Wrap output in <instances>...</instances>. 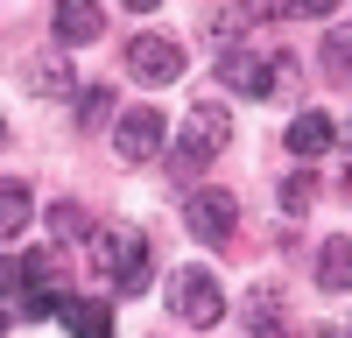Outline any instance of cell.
<instances>
[{"mask_svg": "<svg viewBox=\"0 0 352 338\" xmlns=\"http://www.w3.org/2000/svg\"><path fill=\"white\" fill-rule=\"evenodd\" d=\"M92 254H99V275H106L120 296H141V289H148V275H155V247H148V233L113 225V233L92 240Z\"/></svg>", "mask_w": 352, "mask_h": 338, "instance_id": "1", "label": "cell"}, {"mask_svg": "<svg viewBox=\"0 0 352 338\" xmlns=\"http://www.w3.org/2000/svg\"><path fill=\"white\" fill-rule=\"evenodd\" d=\"M169 310H176L184 324L212 331V324L226 317V282H219L212 268H176V275H169Z\"/></svg>", "mask_w": 352, "mask_h": 338, "instance_id": "2", "label": "cell"}, {"mask_svg": "<svg viewBox=\"0 0 352 338\" xmlns=\"http://www.w3.org/2000/svg\"><path fill=\"white\" fill-rule=\"evenodd\" d=\"M113 148H120L127 162H155V155L169 148V113H155V106H127L120 120H113Z\"/></svg>", "mask_w": 352, "mask_h": 338, "instance_id": "3", "label": "cell"}, {"mask_svg": "<svg viewBox=\"0 0 352 338\" xmlns=\"http://www.w3.org/2000/svg\"><path fill=\"white\" fill-rule=\"evenodd\" d=\"M226 141H232V120H226V106L197 99V113L184 120V148H176V169H197L204 155H219Z\"/></svg>", "mask_w": 352, "mask_h": 338, "instance_id": "4", "label": "cell"}, {"mask_svg": "<svg viewBox=\"0 0 352 338\" xmlns=\"http://www.w3.org/2000/svg\"><path fill=\"white\" fill-rule=\"evenodd\" d=\"M127 71L141 84H176V78H184V43H176V36H134L127 43Z\"/></svg>", "mask_w": 352, "mask_h": 338, "instance_id": "5", "label": "cell"}, {"mask_svg": "<svg viewBox=\"0 0 352 338\" xmlns=\"http://www.w3.org/2000/svg\"><path fill=\"white\" fill-rule=\"evenodd\" d=\"M184 225L197 240H226L232 225H240V205H232V190H190L184 197Z\"/></svg>", "mask_w": 352, "mask_h": 338, "instance_id": "6", "label": "cell"}, {"mask_svg": "<svg viewBox=\"0 0 352 338\" xmlns=\"http://www.w3.org/2000/svg\"><path fill=\"white\" fill-rule=\"evenodd\" d=\"M219 84L240 92V99H268L275 92V71H268V56H254V49H226L219 56Z\"/></svg>", "mask_w": 352, "mask_h": 338, "instance_id": "7", "label": "cell"}, {"mask_svg": "<svg viewBox=\"0 0 352 338\" xmlns=\"http://www.w3.org/2000/svg\"><path fill=\"white\" fill-rule=\"evenodd\" d=\"M50 28H56V43H99V28H106V8L99 0H56V14H50Z\"/></svg>", "mask_w": 352, "mask_h": 338, "instance_id": "8", "label": "cell"}, {"mask_svg": "<svg viewBox=\"0 0 352 338\" xmlns=\"http://www.w3.org/2000/svg\"><path fill=\"white\" fill-rule=\"evenodd\" d=\"M56 317H64L71 338H113V310H106L99 296H64V303H56Z\"/></svg>", "mask_w": 352, "mask_h": 338, "instance_id": "9", "label": "cell"}, {"mask_svg": "<svg viewBox=\"0 0 352 338\" xmlns=\"http://www.w3.org/2000/svg\"><path fill=\"white\" fill-rule=\"evenodd\" d=\"M282 141H289V155H303V162H310V155H324L331 141H338V120H331V113H296Z\"/></svg>", "mask_w": 352, "mask_h": 338, "instance_id": "10", "label": "cell"}, {"mask_svg": "<svg viewBox=\"0 0 352 338\" xmlns=\"http://www.w3.org/2000/svg\"><path fill=\"white\" fill-rule=\"evenodd\" d=\"M317 289H331V296L352 289V240L345 233H324V247H317Z\"/></svg>", "mask_w": 352, "mask_h": 338, "instance_id": "11", "label": "cell"}, {"mask_svg": "<svg viewBox=\"0 0 352 338\" xmlns=\"http://www.w3.org/2000/svg\"><path fill=\"white\" fill-rule=\"evenodd\" d=\"M28 218H36V190H28L21 177H8L0 183V240H21Z\"/></svg>", "mask_w": 352, "mask_h": 338, "instance_id": "12", "label": "cell"}, {"mask_svg": "<svg viewBox=\"0 0 352 338\" xmlns=\"http://www.w3.org/2000/svg\"><path fill=\"white\" fill-rule=\"evenodd\" d=\"M247 338H289V310L275 289H254L247 296Z\"/></svg>", "mask_w": 352, "mask_h": 338, "instance_id": "13", "label": "cell"}, {"mask_svg": "<svg viewBox=\"0 0 352 338\" xmlns=\"http://www.w3.org/2000/svg\"><path fill=\"white\" fill-rule=\"evenodd\" d=\"M120 120V99H113V84H92V92H78V127H113Z\"/></svg>", "mask_w": 352, "mask_h": 338, "instance_id": "14", "label": "cell"}, {"mask_svg": "<svg viewBox=\"0 0 352 338\" xmlns=\"http://www.w3.org/2000/svg\"><path fill=\"white\" fill-rule=\"evenodd\" d=\"M317 64H324L331 78H345V84H352V21L324 28V49H317Z\"/></svg>", "mask_w": 352, "mask_h": 338, "instance_id": "15", "label": "cell"}, {"mask_svg": "<svg viewBox=\"0 0 352 338\" xmlns=\"http://www.w3.org/2000/svg\"><path fill=\"white\" fill-rule=\"evenodd\" d=\"M28 92H43V99H64V92H71V64H64V56H43V64L28 71Z\"/></svg>", "mask_w": 352, "mask_h": 338, "instance_id": "16", "label": "cell"}, {"mask_svg": "<svg viewBox=\"0 0 352 338\" xmlns=\"http://www.w3.org/2000/svg\"><path fill=\"white\" fill-rule=\"evenodd\" d=\"M310 197H317V177H310V169L282 177V212H310Z\"/></svg>", "mask_w": 352, "mask_h": 338, "instance_id": "17", "label": "cell"}, {"mask_svg": "<svg viewBox=\"0 0 352 338\" xmlns=\"http://www.w3.org/2000/svg\"><path fill=\"white\" fill-rule=\"evenodd\" d=\"M268 64H275V92H296V78H303V71H296V56L282 49V56H268Z\"/></svg>", "mask_w": 352, "mask_h": 338, "instance_id": "18", "label": "cell"}, {"mask_svg": "<svg viewBox=\"0 0 352 338\" xmlns=\"http://www.w3.org/2000/svg\"><path fill=\"white\" fill-rule=\"evenodd\" d=\"M50 218H56V225H64V240H85V212H78V205H56Z\"/></svg>", "mask_w": 352, "mask_h": 338, "instance_id": "19", "label": "cell"}, {"mask_svg": "<svg viewBox=\"0 0 352 338\" xmlns=\"http://www.w3.org/2000/svg\"><path fill=\"white\" fill-rule=\"evenodd\" d=\"M331 8H338V0H282L275 14H331Z\"/></svg>", "mask_w": 352, "mask_h": 338, "instance_id": "20", "label": "cell"}, {"mask_svg": "<svg viewBox=\"0 0 352 338\" xmlns=\"http://www.w3.org/2000/svg\"><path fill=\"white\" fill-rule=\"evenodd\" d=\"M0 338H8V303H0Z\"/></svg>", "mask_w": 352, "mask_h": 338, "instance_id": "21", "label": "cell"}, {"mask_svg": "<svg viewBox=\"0 0 352 338\" xmlns=\"http://www.w3.org/2000/svg\"><path fill=\"white\" fill-rule=\"evenodd\" d=\"M310 338H345V331H310Z\"/></svg>", "mask_w": 352, "mask_h": 338, "instance_id": "22", "label": "cell"}, {"mask_svg": "<svg viewBox=\"0 0 352 338\" xmlns=\"http://www.w3.org/2000/svg\"><path fill=\"white\" fill-rule=\"evenodd\" d=\"M127 8H155V0H127Z\"/></svg>", "mask_w": 352, "mask_h": 338, "instance_id": "23", "label": "cell"}, {"mask_svg": "<svg viewBox=\"0 0 352 338\" xmlns=\"http://www.w3.org/2000/svg\"><path fill=\"white\" fill-rule=\"evenodd\" d=\"M0 141H8V120H0Z\"/></svg>", "mask_w": 352, "mask_h": 338, "instance_id": "24", "label": "cell"}]
</instances>
